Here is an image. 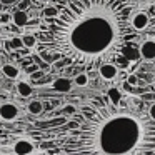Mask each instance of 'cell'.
Listing matches in <instances>:
<instances>
[{
    "label": "cell",
    "mask_w": 155,
    "mask_h": 155,
    "mask_svg": "<svg viewBox=\"0 0 155 155\" xmlns=\"http://www.w3.org/2000/svg\"><path fill=\"white\" fill-rule=\"evenodd\" d=\"M132 0H68L40 37L42 50L95 67L118 57L132 34Z\"/></svg>",
    "instance_id": "cell-1"
},
{
    "label": "cell",
    "mask_w": 155,
    "mask_h": 155,
    "mask_svg": "<svg viewBox=\"0 0 155 155\" xmlns=\"http://www.w3.org/2000/svg\"><path fill=\"white\" fill-rule=\"evenodd\" d=\"M82 122L70 132V153L132 155L155 150V120L124 108L110 98H95L80 108Z\"/></svg>",
    "instance_id": "cell-2"
},
{
    "label": "cell",
    "mask_w": 155,
    "mask_h": 155,
    "mask_svg": "<svg viewBox=\"0 0 155 155\" xmlns=\"http://www.w3.org/2000/svg\"><path fill=\"white\" fill-rule=\"evenodd\" d=\"M20 115V108L12 102H2L0 104V120L2 122H14Z\"/></svg>",
    "instance_id": "cell-3"
},
{
    "label": "cell",
    "mask_w": 155,
    "mask_h": 155,
    "mask_svg": "<svg viewBox=\"0 0 155 155\" xmlns=\"http://www.w3.org/2000/svg\"><path fill=\"white\" fill-rule=\"evenodd\" d=\"M10 152L17 155H28L35 152V145L32 140H27V138H20V140H15L10 147Z\"/></svg>",
    "instance_id": "cell-4"
},
{
    "label": "cell",
    "mask_w": 155,
    "mask_h": 155,
    "mask_svg": "<svg viewBox=\"0 0 155 155\" xmlns=\"http://www.w3.org/2000/svg\"><path fill=\"white\" fill-rule=\"evenodd\" d=\"M98 74L104 80H115L118 75V68L112 62H104V64L98 65Z\"/></svg>",
    "instance_id": "cell-5"
},
{
    "label": "cell",
    "mask_w": 155,
    "mask_h": 155,
    "mask_svg": "<svg viewBox=\"0 0 155 155\" xmlns=\"http://www.w3.org/2000/svg\"><path fill=\"white\" fill-rule=\"evenodd\" d=\"M130 24L135 30H143V28H147L148 24H150V17H148L145 12H135L130 17Z\"/></svg>",
    "instance_id": "cell-6"
},
{
    "label": "cell",
    "mask_w": 155,
    "mask_h": 155,
    "mask_svg": "<svg viewBox=\"0 0 155 155\" xmlns=\"http://www.w3.org/2000/svg\"><path fill=\"white\" fill-rule=\"evenodd\" d=\"M140 55L143 60H155V40H145L140 45Z\"/></svg>",
    "instance_id": "cell-7"
},
{
    "label": "cell",
    "mask_w": 155,
    "mask_h": 155,
    "mask_svg": "<svg viewBox=\"0 0 155 155\" xmlns=\"http://www.w3.org/2000/svg\"><path fill=\"white\" fill-rule=\"evenodd\" d=\"M72 85H74V82L68 80V78H65V77H60V78H57V80L52 82V88L57 90V92H62V94L70 92L72 90Z\"/></svg>",
    "instance_id": "cell-8"
},
{
    "label": "cell",
    "mask_w": 155,
    "mask_h": 155,
    "mask_svg": "<svg viewBox=\"0 0 155 155\" xmlns=\"http://www.w3.org/2000/svg\"><path fill=\"white\" fill-rule=\"evenodd\" d=\"M12 22H14L17 27H25V25L28 24V14L24 10V8L14 12V15H12Z\"/></svg>",
    "instance_id": "cell-9"
},
{
    "label": "cell",
    "mask_w": 155,
    "mask_h": 155,
    "mask_svg": "<svg viewBox=\"0 0 155 155\" xmlns=\"http://www.w3.org/2000/svg\"><path fill=\"white\" fill-rule=\"evenodd\" d=\"M17 92H18V95H20V97L27 98V97H30V95L34 94V88H32V85L28 84V82L20 80L17 84Z\"/></svg>",
    "instance_id": "cell-10"
},
{
    "label": "cell",
    "mask_w": 155,
    "mask_h": 155,
    "mask_svg": "<svg viewBox=\"0 0 155 155\" xmlns=\"http://www.w3.org/2000/svg\"><path fill=\"white\" fill-rule=\"evenodd\" d=\"M2 74L7 78H17L18 75H20V70H18V67H15V65H12V64H5L4 67H2Z\"/></svg>",
    "instance_id": "cell-11"
},
{
    "label": "cell",
    "mask_w": 155,
    "mask_h": 155,
    "mask_svg": "<svg viewBox=\"0 0 155 155\" xmlns=\"http://www.w3.org/2000/svg\"><path fill=\"white\" fill-rule=\"evenodd\" d=\"M27 110L30 112L32 115H40L42 112H44V104H42L40 100H32V102H28Z\"/></svg>",
    "instance_id": "cell-12"
},
{
    "label": "cell",
    "mask_w": 155,
    "mask_h": 155,
    "mask_svg": "<svg viewBox=\"0 0 155 155\" xmlns=\"http://www.w3.org/2000/svg\"><path fill=\"white\" fill-rule=\"evenodd\" d=\"M58 14H60V8L54 7V5H48V7L44 8V17H47V18H55Z\"/></svg>",
    "instance_id": "cell-13"
},
{
    "label": "cell",
    "mask_w": 155,
    "mask_h": 155,
    "mask_svg": "<svg viewBox=\"0 0 155 155\" xmlns=\"http://www.w3.org/2000/svg\"><path fill=\"white\" fill-rule=\"evenodd\" d=\"M24 45L27 48H34L35 45L38 44V40H37V37H35V35H32V34H27V35H24Z\"/></svg>",
    "instance_id": "cell-14"
},
{
    "label": "cell",
    "mask_w": 155,
    "mask_h": 155,
    "mask_svg": "<svg viewBox=\"0 0 155 155\" xmlns=\"http://www.w3.org/2000/svg\"><path fill=\"white\" fill-rule=\"evenodd\" d=\"M7 47H8V48H15V50L25 47V45H24V38H22V37H14V38H12V40L7 44Z\"/></svg>",
    "instance_id": "cell-15"
},
{
    "label": "cell",
    "mask_w": 155,
    "mask_h": 155,
    "mask_svg": "<svg viewBox=\"0 0 155 155\" xmlns=\"http://www.w3.org/2000/svg\"><path fill=\"white\" fill-rule=\"evenodd\" d=\"M74 84L78 85V87H85L88 84V75L87 74H78L77 77L74 78Z\"/></svg>",
    "instance_id": "cell-16"
},
{
    "label": "cell",
    "mask_w": 155,
    "mask_h": 155,
    "mask_svg": "<svg viewBox=\"0 0 155 155\" xmlns=\"http://www.w3.org/2000/svg\"><path fill=\"white\" fill-rule=\"evenodd\" d=\"M108 98H110L114 104H118V102H120V94H118L117 88H110V92H108Z\"/></svg>",
    "instance_id": "cell-17"
},
{
    "label": "cell",
    "mask_w": 155,
    "mask_h": 155,
    "mask_svg": "<svg viewBox=\"0 0 155 155\" xmlns=\"http://www.w3.org/2000/svg\"><path fill=\"white\" fill-rule=\"evenodd\" d=\"M147 114H148V115H150V117H152V118H153V120H155V104H152L150 107H148Z\"/></svg>",
    "instance_id": "cell-18"
},
{
    "label": "cell",
    "mask_w": 155,
    "mask_h": 155,
    "mask_svg": "<svg viewBox=\"0 0 155 155\" xmlns=\"http://www.w3.org/2000/svg\"><path fill=\"white\" fill-rule=\"evenodd\" d=\"M128 84L137 85V77H135V75H130V77H128Z\"/></svg>",
    "instance_id": "cell-19"
},
{
    "label": "cell",
    "mask_w": 155,
    "mask_h": 155,
    "mask_svg": "<svg viewBox=\"0 0 155 155\" xmlns=\"http://www.w3.org/2000/svg\"><path fill=\"white\" fill-rule=\"evenodd\" d=\"M8 20H10V15H2V24H8Z\"/></svg>",
    "instance_id": "cell-20"
},
{
    "label": "cell",
    "mask_w": 155,
    "mask_h": 155,
    "mask_svg": "<svg viewBox=\"0 0 155 155\" xmlns=\"http://www.w3.org/2000/svg\"><path fill=\"white\" fill-rule=\"evenodd\" d=\"M65 112H67V114H74V112H75V107L68 105V107H65Z\"/></svg>",
    "instance_id": "cell-21"
},
{
    "label": "cell",
    "mask_w": 155,
    "mask_h": 155,
    "mask_svg": "<svg viewBox=\"0 0 155 155\" xmlns=\"http://www.w3.org/2000/svg\"><path fill=\"white\" fill-rule=\"evenodd\" d=\"M27 5H28V2H27V0H25V2H22V4H20V8H25V7H27Z\"/></svg>",
    "instance_id": "cell-22"
},
{
    "label": "cell",
    "mask_w": 155,
    "mask_h": 155,
    "mask_svg": "<svg viewBox=\"0 0 155 155\" xmlns=\"http://www.w3.org/2000/svg\"><path fill=\"white\" fill-rule=\"evenodd\" d=\"M4 5H5V4H4V2H2V0H0V14L4 12Z\"/></svg>",
    "instance_id": "cell-23"
},
{
    "label": "cell",
    "mask_w": 155,
    "mask_h": 155,
    "mask_svg": "<svg viewBox=\"0 0 155 155\" xmlns=\"http://www.w3.org/2000/svg\"><path fill=\"white\" fill-rule=\"evenodd\" d=\"M2 2H4V4H5V5H7V4H14L15 0H2Z\"/></svg>",
    "instance_id": "cell-24"
},
{
    "label": "cell",
    "mask_w": 155,
    "mask_h": 155,
    "mask_svg": "<svg viewBox=\"0 0 155 155\" xmlns=\"http://www.w3.org/2000/svg\"><path fill=\"white\" fill-rule=\"evenodd\" d=\"M0 48H2V40H0Z\"/></svg>",
    "instance_id": "cell-25"
}]
</instances>
